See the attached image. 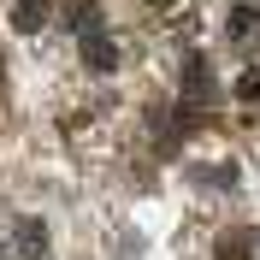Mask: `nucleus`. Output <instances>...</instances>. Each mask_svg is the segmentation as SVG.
Wrapping results in <instances>:
<instances>
[{"label": "nucleus", "mask_w": 260, "mask_h": 260, "mask_svg": "<svg viewBox=\"0 0 260 260\" xmlns=\"http://www.w3.org/2000/svg\"><path fill=\"white\" fill-rule=\"evenodd\" d=\"M12 24H18V30H36V24H42V6H36V0H18Z\"/></svg>", "instance_id": "f257e3e1"}, {"label": "nucleus", "mask_w": 260, "mask_h": 260, "mask_svg": "<svg viewBox=\"0 0 260 260\" xmlns=\"http://www.w3.org/2000/svg\"><path fill=\"white\" fill-rule=\"evenodd\" d=\"M18 231H24V237H18V243L30 248V254H36V248H48V237H42V225H36V219H30V225H18Z\"/></svg>", "instance_id": "f03ea898"}, {"label": "nucleus", "mask_w": 260, "mask_h": 260, "mask_svg": "<svg viewBox=\"0 0 260 260\" xmlns=\"http://www.w3.org/2000/svg\"><path fill=\"white\" fill-rule=\"evenodd\" d=\"M89 59H95L101 71H113V48H107V42H95V48H89Z\"/></svg>", "instance_id": "7ed1b4c3"}]
</instances>
